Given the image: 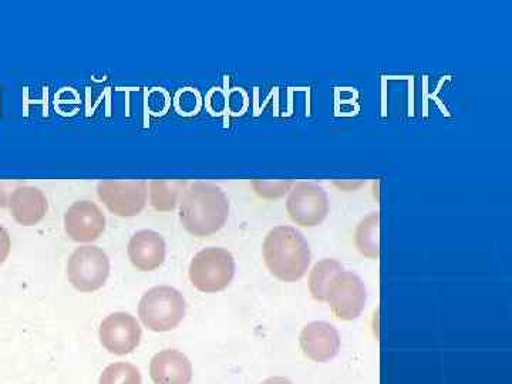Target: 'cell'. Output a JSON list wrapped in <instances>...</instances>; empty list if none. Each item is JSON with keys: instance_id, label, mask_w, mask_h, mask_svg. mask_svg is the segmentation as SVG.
I'll use <instances>...</instances> for the list:
<instances>
[{"instance_id": "cell-1", "label": "cell", "mask_w": 512, "mask_h": 384, "mask_svg": "<svg viewBox=\"0 0 512 384\" xmlns=\"http://www.w3.org/2000/svg\"><path fill=\"white\" fill-rule=\"evenodd\" d=\"M228 217L229 200L217 184L195 181L181 195L180 221L194 237L217 234L227 224Z\"/></svg>"}, {"instance_id": "cell-2", "label": "cell", "mask_w": 512, "mask_h": 384, "mask_svg": "<svg viewBox=\"0 0 512 384\" xmlns=\"http://www.w3.org/2000/svg\"><path fill=\"white\" fill-rule=\"evenodd\" d=\"M266 268L282 282H296L308 274L311 247L302 232L288 225H279L268 232L264 241Z\"/></svg>"}, {"instance_id": "cell-3", "label": "cell", "mask_w": 512, "mask_h": 384, "mask_svg": "<svg viewBox=\"0 0 512 384\" xmlns=\"http://www.w3.org/2000/svg\"><path fill=\"white\" fill-rule=\"evenodd\" d=\"M138 316L153 332H170L183 322L185 299L183 293L171 286H156L144 293L138 305Z\"/></svg>"}, {"instance_id": "cell-4", "label": "cell", "mask_w": 512, "mask_h": 384, "mask_svg": "<svg viewBox=\"0 0 512 384\" xmlns=\"http://www.w3.org/2000/svg\"><path fill=\"white\" fill-rule=\"evenodd\" d=\"M235 276V259L224 248H205L194 256L190 265V281L204 293L227 289Z\"/></svg>"}, {"instance_id": "cell-5", "label": "cell", "mask_w": 512, "mask_h": 384, "mask_svg": "<svg viewBox=\"0 0 512 384\" xmlns=\"http://www.w3.org/2000/svg\"><path fill=\"white\" fill-rule=\"evenodd\" d=\"M110 275V259L97 247H80L67 262V279L74 289L90 293L99 291Z\"/></svg>"}, {"instance_id": "cell-6", "label": "cell", "mask_w": 512, "mask_h": 384, "mask_svg": "<svg viewBox=\"0 0 512 384\" xmlns=\"http://www.w3.org/2000/svg\"><path fill=\"white\" fill-rule=\"evenodd\" d=\"M286 211L299 227H319L329 215L328 192L311 181L295 183L289 191Z\"/></svg>"}, {"instance_id": "cell-7", "label": "cell", "mask_w": 512, "mask_h": 384, "mask_svg": "<svg viewBox=\"0 0 512 384\" xmlns=\"http://www.w3.org/2000/svg\"><path fill=\"white\" fill-rule=\"evenodd\" d=\"M326 302L335 318L352 322L365 311L367 289L360 276L353 272H339L326 291Z\"/></svg>"}, {"instance_id": "cell-8", "label": "cell", "mask_w": 512, "mask_h": 384, "mask_svg": "<svg viewBox=\"0 0 512 384\" xmlns=\"http://www.w3.org/2000/svg\"><path fill=\"white\" fill-rule=\"evenodd\" d=\"M97 195L111 214L121 218L136 217L146 208L148 185L146 181H101Z\"/></svg>"}, {"instance_id": "cell-9", "label": "cell", "mask_w": 512, "mask_h": 384, "mask_svg": "<svg viewBox=\"0 0 512 384\" xmlns=\"http://www.w3.org/2000/svg\"><path fill=\"white\" fill-rule=\"evenodd\" d=\"M143 336L140 323L126 312L111 313L100 325V342L113 355H128L138 348Z\"/></svg>"}, {"instance_id": "cell-10", "label": "cell", "mask_w": 512, "mask_h": 384, "mask_svg": "<svg viewBox=\"0 0 512 384\" xmlns=\"http://www.w3.org/2000/svg\"><path fill=\"white\" fill-rule=\"evenodd\" d=\"M67 237L80 244L97 241L106 229V217L92 201L74 202L64 215Z\"/></svg>"}, {"instance_id": "cell-11", "label": "cell", "mask_w": 512, "mask_h": 384, "mask_svg": "<svg viewBox=\"0 0 512 384\" xmlns=\"http://www.w3.org/2000/svg\"><path fill=\"white\" fill-rule=\"evenodd\" d=\"M299 343L303 355L316 363H326L338 356L340 336L328 322H312L302 329Z\"/></svg>"}, {"instance_id": "cell-12", "label": "cell", "mask_w": 512, "mask_h": 384, "mask_svg": "<svg viewBox=\"0 0 512 384\" xmlns=\"http://www.w3.org/2000/svg\"><path fill=\"white\" fill-rule=\"evenodd\" d=\"M128 258L138 271H156L164 264L167 247L164 238L156 231L143 229L128 242Z\"/></svg>"}, {"instance_id": "cell-13", "label": "cell", "mask_w": 512, "mask_h": 384, "mask_svg": "<svg viewBox=\"0 0 512 384\" xmlns=\"http://www.w3.org/2000/svg\"><path fill=\"white\" fill-rule=\"evenodd\" d=\"M10 215L23 227H32L45 218L47 198L39 188L20 185L10 192L8 200Z\"/></svg>"}, {"instance_id": "cell-14", "label": "cell", "mask_w": 512, "mask_h": 384, "mask_svg": "<svg viewBox=\"0 0 512 384\" xmlns=\"http://www.w3.org/2000/svg\"><path fill=\"white\" fill-rule=\"evenodd\" d=\"M150 376L154 384H190V359L178 350H161L151 359Z\"/></svg>"}, {"instance_id": "cell-15", "label": "cell", "mask_w": 512, "mask_h": 384, "mask_svg": "<svg viewBox=\"0 0 512 384\" xmlns=\"http://www.w3.org/2000/svg\"><path fill=\"white\" fill-rule=\"evenodd\" d=\"M355 242L357 251L365 258L379 259L380 256V214L370 212L356 227Z\"/></svg>"}, {"instance_id": "cell-16", "label": "cell", "mask_w": 512, "mask_h": 384, "mask_svg": "<svg viewBox=\"0 0 512 384\" xmlns=\"http://www.w3.org/2000/svg\"><path fill=\"white\" fill-rule=\"evenodd\" d=\"M187 180H153L150 185V205L158 212H170L177 207L188 187Z\"/></svg>"}, {"instance_id": "cell-17", "label": "cell", "mask_w": 512, "mask_h": 384, "mask_svg": "<svg viewBox=\"0 0 512 384\" xmlns=\"http://www.w3.org/2000/svg\"><path fill=\"white\" fill-rule=\"evenodd\" d=\"M342 271L343 265L336 259H322L315 264L309 274V292L312 298L318 302H326V291L330 282Z\"/></svg>"}, {"instance_id": "cell-18", "label": "cell", "mask_w": 512, "mask_h": 384, "mask_svg": "<svg viewBox=\"0 0 512 384\" xmlns=\"http://www.w3.org/2000/svg\"><path fill=\"white\" fill-rule=\"evenodd\" d=\"M140 370L130 363H113L103 370L100 384H141Z\"/></svg>"}, {"instance_id": "cell-19", "label": "cell", "mask_w": 512, "mask_h": 384, "mask_svg": "<svg viewBox=\"0 0 512 384\" xmlns=\"http://www.w3.org/2000/svg\"><path fill=\"white\" fill-rule=\"evenodd\" d=\"M292 180H255L252 181V187L258 197L264 200H278V198L285 197L293 187Z\"/></svg>"}, {"instance_id": "cell-20", "label": "cell", "mask_w": 512, "mask_h": 384, "mask_svg": "<svg viewBox=\"0 0 512 384\" xmlns=\"http://www.w3.org/2000/svg\"><path fill=\"white\" fill-rule=\"evenodd\" d=\"M10 248H12V242H10L9 232L0 225V265L8 259Z\"/></svg>"}, {"instance_id": "cell-21", "label": "cell", "mask_w": 512, "mask_h": 384, "mask_svg": "<svg viewBox=\"0 0 512 384\" xmlns=\"http://www.w3.org/2000/svg\"><path fill=\"white\" fill-rule=\"evenodd\" d=\"M363 184H365V181H356V183H353V181H342V183H335V185L346 191L356 190V188L362 187Z\"/></svg>"}, {"instance_id": "cell-22", "label": "cell", "mask_w": 512, "mask_h": 384, "mask_svg": "<svg viewBox=\"0 0 512 384\" xmlns=\"http://www.w3.org/2000/svg\"><path fill=\"white\" fill-rule=\"evenodd\" d=\"M261 384H293L291 380L286 379V377H269L268 380H265L264 383Z\"/></svg>"}]
</instances>
